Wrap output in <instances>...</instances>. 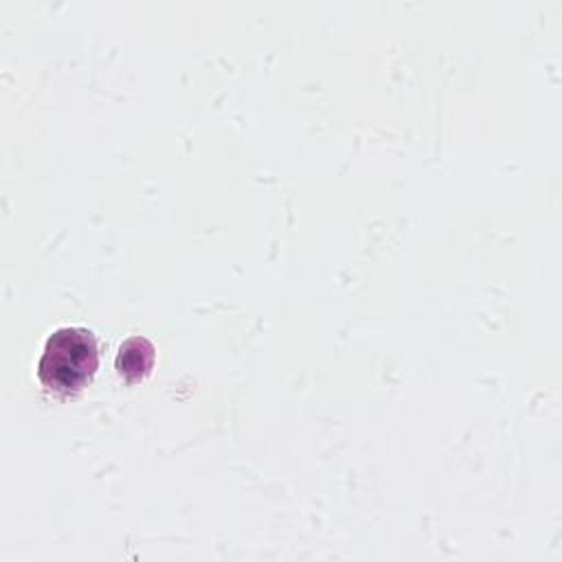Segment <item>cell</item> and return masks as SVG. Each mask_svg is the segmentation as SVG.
Instances as JSON below:
<instances>
[{
  "mask_svg": "<svg viewBox=\"0 0 562 562\" xmlns=\"http://www.w3.org/2000/svg\"><path fill=\"white\" fill-rule=\"evenodd\" d=\"M154 360H156L154 345L145 336H132L119 347L114 367L119 375H123L127 382H140L151 373Z\"/></svg>",
  "mask_w": 562,
  "mask_h": 562,
  "instance_id": "cell-2",
  "label": "cell"
},
{
  "mask_svg": "<svg viewBox=\"0 0 562 562\" xmlns=\"http://www.w3.org/2000/svg\"><path fill=\"white\" fill-rule=\"evenodd\" d=\"M99 367V345L86 327L55 329L37 360L42 386L55 395L68 397L83 391Z\"/></svg>",
  "mask_w": 562,
  "mask_h": 562,
  "instance_id": "cell-1",
  "label": "cell"
}]
</instances>
